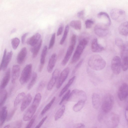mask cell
Returning <instances> with one entry per match:
<instances>
[{
    "label": "cell",
    "mask_w": 128,
    "mask_h": 128,
    "mask_svg": "<svg viewBox=\"0 0 128 128\" xmlns=\"http://www.w3.org/2000/svg\"><path fill=\"white\" fill-rule=\"evenodd\" d=\"M88 38L87 37L83 36L80 38L78 44L71 60V63H75L79 60L88 43Z\"/></svg>",
    "instance_id": "obj_2"
},
{
    "label": "cell",
    "mask_w": 128,
    "mask_h": 128,
    "mask_svg": "<svg viewBox=\"0 0 128 128\" xmlns=\"http://www.w3.org/2000/svg\"><path fill=\"white\" fill-rule=\"evenodd\" d=\"M20 66L18 64H14L12 66V82L14 84L20 75Z\"/></svg>",
    "instance_id": "obj_15"
},
{
    "label": "cell",
    "mask_w": 128,
    "mask_h": 128,
    "mask_svg": "<svg viewBox=\"0 0 128 128\" xmlns=\"http://www.w3.org/2000/svg\"><path fill=\"white\" fill-rule=\"evenodd\" d=\"M27 54V50L25 47L22 48L18 53L17 57L18 63L21 64L24 62Z\"/></svg>",
    "instance_id": "obj_18"
},
{
    "label": "cell",
    "mask_w": 128,
    "mask_h": 128,
    "mask_svg": "<svg viewBox=\"0 0 128 128\" xmlns=\"http://www.w3.org/2000/svg\"><path fill=\"white\" fill-rule=\"evenodd\" d=\"M29 34L28 32H26L21 37V41L22 43V44H24L26 38V37Z\"/></svg>",
    "instance_id": "obj_56"
},
{
    "label": "cell",
    "mask_w": 128,
    "mask_h": 128,
    "mask_svg": "<svg viewBox=\"0 0 128 128\" xmlns=\"http://www.w3.org/2000/svg\"><path fill=\"white\" fill-rule=\"evenodd\" d=\"M69 26L67 24L65 26L63 35L60 42V45H62L64 43L67 37L69 32Z\"/></svg>",
    "instance_id": "obj_37"
},
{
    "label": "cell",
    "mask_w": 128,
    "mask_h": 128,
    "mask_svg": "<svg viewBox=\"0 0 128 128\" xmlns=\"http://www.w3.org/2000/svg\"><path fill=\"white\" fill-rule=\"evenodd\" d=\"M41 98V95L40 93H38L36 94L32 105L38 108L40 102Z\"/></svg>",
    "instance_id": "obj_36"
},
{
    "label": "cell",
    "mask_w": 128,
    "mask_h": 128,
    "mask_svg": "<svg viewBox=\"0 0 128 128\" xmlns=\"http://www.w3.org/2000/svg\"><path fill=\"white\" fill-rule=\"evenodd\" d=\"M8 114V111H7L3 116L0 120V128H2L6 120V119Z\"/></svg>",
    "instance_id": "obj_46"
},
{
    "label": "cell",
    "mask_w": 128,
    "mask_h": 128,
    "mask_svg": "<svg viewBox=\"0 0 128 128\" xmlns=\"http://www.w3.org/2000/svg\"><path fill=\"white\" fill-rule=\"evenodd\" d=\"M47 118V116H46L44 117L40 121L35 128H40L44 121Z\"/></svg>",
    "instance_id": "obj_52"
},
{
    "label": "cell",
    "mask_w": 128,
    "mask_h": 128,
    "mask_svg": "<svg viewBox=\"0 0 128 128\" xmlns=\"http://www.w3.org/2000/svg\"><path fill=\"white\" fill-rule=\"evenodd\" d=\"M70 25L76 30H80L82 28L81 22L79 20H72L70 22Z\"/></svg>",
    "instance_id": "obj_32"
},
{
    "label": "cell",
    "mask_w": 128,
    "mask_h": 128,
    "mask_svg": "<svg viewBox=\"0 0 128 128\" xmlns=\"http://www.w3.org/2000/svg\"><path fill=\"white\" fill-rule=\"evenodd\" d=\"M118 116L114 113L108 114L105 118V122L109 128H116L119 122Z\"/></svg>",
    "instance_id": "obj_5"
},
{
    "label": "cell",
    "mask_w": 128,
    "mask_h": 128,
    "mask_svg": "<svg viewBox=\"0 0 128 128\" xmlns=\"http://www.w3.org/2000/svg\"><path fill=\"white\" fill-rule=\"evenodd\" d=\"M37 108L32 105L27 109L24 115L23 119L27 121L30 120L35 112Z\"/></svg>",
    "instance_id": "obj_14"
},
{
    "label": "cell",
    "mask_w": 128,
    "mask_h": 128,
    "mask_svg": "<svg viewBox=\"0 0 128 128\" xmlns=\"http://www.w3.org/2000/svg\"><path fill=\"white\" fill-rule=\"evenodd\" d=\"M94 23V21L92 20H86L85 23L86 28L87 29L91 28Z\"/></svg>",
    "instance_id": "obj_45"
},
{
    "label": "cell",
    "mask_w": 128,
    "mask_h": 128,
    "mask_svg": "<svg viewBox=\"0 0 128 128\" xmlns=\"http://www.w3.org/2000/svg\"><path fill=\"white\" fill-rule=\"evenodd\" d=\"M10 77V68H9L6 70L0 84V95L8 83Z\"/></svg>",
    "instance_id": "obj_13"
},
{
    "label": "cell",
    "mask_w": 128,
    "mask_h": 128,
    "mask_svg": "<svg viewBox=\"0 0 128 128\" xmlns=\"http://www.w3.org/2000/svg\"><path fill=\"white\" fill-rule=\"evenodd\" d=\"M86 94L84 91L74 89L70 93L66 100L68 101L77 100H82L86 101Z\"/></svg>",
    "instance_id": "obj_6"
},
{
    "label": "cell",
    "mask_w": 128,
    "mask_h": 128,
    "mask_svg": "<svg viewBox=\"0 0 128 128\" xmlns=\"http://www.w3.org/2000/svg\"><path fill=\"white\" fill-rule=\"evenodd\" d=\"M65 110V106L63 105L58 110L54 116L55 120L56 121L59 119L63 115Z\"/></svg>",
    "instance_id": "obj_31"
},
{
    "label": "cell",
    "mask_w": 128,
    "mask_h": 128,
    "mask_svg": "<svg viewBox=\"0 0 128 128\" xmlns=\"http://www.w3.org/2000/svg\"><path fill=\"white\" fill-rule=\"evenodd\" d=\"M17 109V108L15 107V108L13 109L8 114L6 118V120L7 121H10L12 119Z\"/></svg>",
    "instance_id": "obj_42"
},
{
    "label": "cell",
    "mask_w": 128,
    "mask_h": 128,
    "mask_svg": "<svg viewBox=\"0 0 128 128\" xmlns=\"http://www.w3.org/2000/svg\"><path fill=\"white\" fill-rule=\"evenodd\" d=\"M63 27L62 24L58 28L56 33V35L58 36L61 35L63 31Z\"/></svg>",
    "instance_id": "obj_55"
},
{
    "label": "cell",
    "mask_w": 128,
    "mask_h": 128,
    "mask_svg": "<svg viewBox=\"0 0 128 128\" xmlns=\"http://www.w3.org/2000/svg\"><path fill=\"white\" fill-rule=\"evenodd\" d=\"M19 39L18 38L16 37L12 38L11 40V43L13 49L16 50L20 43Z\"/></svg>",
    "instance_id": "obj_38"
},
{
    "label": "cell",
    "mask_w": 128,
    "mask_h": 128,
    "mask_svg": "<svg viewBox=\"0 0 128 128\" xmlns=\"http://www.w3.org/2000/svg\"><path fill=\"white\" fill-rule=\"evenodd\" d=\"M41 38V35L38 33H37L27 40L26 43L27 44L31 46H34L40 41Z\"/></svg>",
    "instance_id": "obj_20"
},
{
    "label": "cell",
    "mask_w": 128,
    "mask_h": 128,
    "mask_svg": "<svg viewBox=\"0 0 128 128\" xmlns=\"http://www.w3.org/2000/svg\"><path fill=\"white\" fill-rule=\"evenodd\" d=\"M57 58V55L55 53L52 54L50 58L47 68L48 72L50 73L52 72L56 62Z\"/></svg>",
    "instance_id": "obj_19"
},
{
    "label": "cell",
    "mask_w": 128,
    "mask_h": 128,
    "mask_svg": "<svg viewBox=\"0 0 128 128\" xmlns=\"http://www.w3.org/2000/svg\"><path fill=\"white\" fill-rule=\"evenodd\" d=\"M128 85L127 83H124L119 88L118 92V97L121 101L126 100L128 96Z\"/></svg>",
    "instance_id": "obj_10"
},
{
    "label": "cell",
    "mask_w": 128,
    "mask_h": 128,
    "mask_svg": "<svg viewBox=\"0 0 128 128\" xmlns=\"http://www.w3.org/2000/svg\"><path fill=\"white\" fill-rule=\"evenodd\" d=\"M56 39V33H54L52 34L49 43L48 49H50L52 48L54 44Z\"/></svg>",
    "instance_id": "obj_41"
},
{
    "label": "cell",
    "mask_w": 128,
    "mask_h": 128,
    "mask_svg": "<svg viewBox=\"0 0 128 128\" xmlns=\"http://www.w3.org/2000/svg\"><path fill=\"white\" fill-rule=\"evenodd\" d=\"M32 97L31 94H28L22 100L21 104L20 109L22 111H23L30 104L32 100Z\"/></svg>",
    "instance_id": "obj_22"
},
{
    "label": "cell",
    "mask_w": 128,
    "mask_h": 128,
    "mask_svg": "<svg viewBox=\"0 0 128 128\" xmlns=\"http://www.w3.org/2000/svg\"><path fill=\"white\" fill-rule=\"evenodd\" d=\"M46 82L44 81H42L40 83L38 88V90L41 91L43 89L46 84Z\"/></svg>",
    "instance_id": "obj_50"
},
{
    "label": "cell",
    "mask_w": 128,
    "mask_h": 128,
    "mask_svg": "<svg viewBox=\"0 0 128 128\" xmlns=\"http://www.w3.org/2000/svg\"><path fill=\"white\" fill-rule=\"evenodd\" d=\"M56 99V97L54 96L50 102L47 104L43 109L41 112V114L42 115L44 114L50 108Z\"/></svg>",
    "instance_id": "obj_35"
},
{
    "label": "cell",
    "mask_w": 128,
    "mask_h": 128,
    "mask_svg": "<svg viewBox=\"0 0 128 128\" xmlns=\"http://www.w3.org/2000/svg\"><path fill=\"white\" fill-rule=\"evenodd\" d=\"M7 111V107L4 106L2 107L0 109V120L6 112Z\"/></svg>",
    "instance_id": "obj_49"
},
{
    "label": "cell",
    "mask_w": 128,
    "mask_h": 128,
    "mask_svg": "<svg viewBox=\"0 0 128 128\" xmlns=\"http://www.w3.org/2000/svg\"><path fill=\"white\" fill-rule=\"evenodd\" d=\"M76 128H85V125L83 123H80L77 126Z\"/></svg>",
    "instance_id": "obj_58"
},
{
    "label": "cell",
    "mask_w": 128,
    "mask_h": 128,
    "mask_svg": "<svg viewBox=\"0 0 128 128\" xmlns=\"http://www.w3.org/2000/svg\"><path fill=\"white\" fill-rule=\"evenodd\" d=\"M115 43L116 45L119 48H121L124 44L123 40L120 38H116Z\"/></svg>",
    "instance_id": "obj_43"
},
{
    "label": "cell",
    "mask_w": 128,
    "mask_h": 128,
    "mask_svg": "<svg viewBox=\"0 0 128 128\" xmlns=\"http://www.w3.org/2000/svg\"><path fill=\"white\" fill-rule=\"evenodd\" d=\"M42 42V40L41 39L37 44L31 48L30 50L32 54V56L33 58H35L37 56L41 47Z\"/></svg>",
    "instance_id": "obj_24"
},
{
    "label": "cell",
    "mask_w": 128,
    "mask_h": 128,
    "mask_svg": "<svg viewBox=\"0 0 128 128\" xmlns=\"http://www.w3.org/2000/svg\"><path fill=\"white\" fill-rule=\"evenodd\" d=\"M85 101L82 100L78 101L77 103L73 106L72 108L73 110L76 112L80 111L83 107Z\"/></svg>",
    "instance_id": "obj_28"
},
{
    "label": "cell",
    "mask_w": 128,
    "mask_h": 128,
    "mask_svg": "<svg viewBox=\"0 0 128 128\" xmlns=\"http://www.w3.org/2000/svg\"><path fill=\"white\" fill-rule=\"evenodd\" d=\"M110 14L113 20L118 22L124 21L126 17L125 11L120 9H113L111 10Z\"/></svg>",
    "instance_id": "obj_7"
},
{
    "label": "cell",
    "mask_w": 128,
    "mask_h": 128,
    "mask_svg": "<svg viewBox=\"0 0 128 128\" xmlns=\"http://www.w3.org/2000/svg\"><path fill=\"white\" fill-rule=\"evenodd\" d=\"M121 60L120 57L116 56L113 58L111 63V68L113 72L118 75L120 72L121 66Z\"/></svg>",
    "instance_id": "obj_9"
},
{
    "label": "cell",
    "mask_w": 128,
    "mask_h": 128,
    "mask_svg": "<svg viewBox=\"0 0 128 128\" xmlns=\"http://www.w3.org/2000/svg\"><path fill=\"white\" fill-rule=\"evenodd\" d=\"M76 35L73 34L70 40V44L75 46L76 42Z\"/></svg>",
    "instance_id": "obj_51"
},
{
    "label": "cell",
    "mask_w": 128,
    "mask_h": 128,
    "mask_svg": "<svg viewBox=\"0 0 128 128\" xmlns=\"http://www.w3.org/2000/svg\"><path fill=\"white\" fill-rule=\"evenodd\" d=\"M92 100L94 108L96 109H98L100 104V98L99 95L97 93H94L92 96Z\"/></svg>",
    "instance_id": "obj_25"
},
{
    "label": "cell",
    "mask_w": 128,
    "mask_h": 128,
    "mask_svg": "<svg viewBox=\"0 0 128 128\" xmlns=\"http://www.w3.org/2000/svg\"><path fill=\"white\" fill-rule=\"evenodd\" d=\"M94 31L96 34L100 37H104L108 34L109 29L108 26L102 23L97 24L94 28Z\"/></svg>",
    "instance_id": "obj_8"
},
{
    "label": "cell",
    "mask_w": 128,
    "mask_h": 128,
    "mask_svg": "<svg viewBox=\"0 0 128 128\" xmlns=\"http://www.w3.org/2000/svg\"><path fill=\"white\" fill-rule=\"evenodd\" d=\"M16 29L15 28L13 30H12L11 31V33H12L14 32H15L16 31Z\"/></svg>",
    "instance_id": "obj_60"
},
{
    "label": "cell",
    "mask_w": 128,
    "mask_h": 128,
    "mask_svg": "<svg viewBox=\"0 0 128 128\" xmlns=\"http://www.w3.org/2000/svg\"><path fill=\"white\" fill-rule=\"evenodd\" d=\"M84 10H82L78 12L77 14V16L79 18L82 19L84 18Z\"/></svg>",
    "instance_id": "obj_54"
},
{
    "label": "cell",
    "mask_w": 128,
    "mask_h": 128,
    "mask_svg": "<svg viewBox=\"0 0 128 128\" xmlns=\"http://www.w3.org/2000/svg\"><path fill=\"white\" fill-rule=\"evenodd\" d=\"M114 98L110 94L108 93L104 96L102 105V109L105 114H108L112 110L114 104Z\"/></svg>",
    "instance_id": "obj_3"
},
{
    "label": "cell",
    "mask_w": 128,
    "mask_h": 128,
    "mask_svg": "<svg viewBox=\"0 0 128 128\" xmlns=\"http://www.w3.org/2000/svg\"><path fill=\"white\" fill-rule=\"evenodd\" d=\"M10 125L8 124L5 126L3 128H10Z\"/></svg>",
    "instance_id": "obj_59"
},
{
    "label": "cell",
    "mask_w": 128,
    "mask_h": 128,
    "mask_svg": "<svg viewBox=\"0 0 128 128\" xmlns=\"http://www.w3.org/2000/svg\"><path fill=\"white\" fill-rule=\"evenodd\" d=\"M37 78V74L35 72H34L32 74L31 80L28 84L27 88L28 90H30L35 84Z\"/></svg>",
    "instance_id": "obj_34"
},
{
    "label": "cell",
    "mask_w": 128,
    "mask_h": 128,
    "mask_svg": "<svg viewBox=\"0 0 128 128\" xmlns=\"http://www.w3.org/2000/svg\"><path fill=\"white\" fill-rule=\"evenodd\" d=\"M35 119V116L33 117L30 120L25 128H31L34 124Z\"/></svg>",
    "instance_id": "obj_53"
},
{
    "label": "cell",
    "mask_w": 128,
    "mask_h": 128,
    "mask_svg": "<svg viewBox=\"0 0 128 128\" xmlns=\"http://www.w3.org/2000/svg\"><path fill=\"white\" fill-rule=\"evenodd\" d=\"M8 97V92L4 90L0 95V108H1L5 102Z\"/></svg>",
    "instance_id": "obj_33"
},
{
    "label": "cell",
    "mask_w": 128,
    "mask_h": 128,
    "mask_svg": "<svg viewBox=\"0 0 128 128\" xmlns=\"http://www.w3.org/2000/svg\"><path fill=\"white\" fill-rule=\"evenodd\" d=\"M70 90H69L66 93V94L64 95L62 97V98L61 100L59 102V104L60 105H61L63 103V102L65 100H66L67 98L68 95L70 92Z\"/></svg>",
    "instance_id": "obj_48"
},
{
    "label": "cell",
    "mask_w": 128,
    "mask_h": 128,
    "mask_svg": "<svg viewBox=\"0 0 128 128\" xmlns=\"http://www.w3.org/2000/svg\"><path fill=\"white\" fill-rule=\"evenodd\" d=\"M60 73V70L58 69H56L54 71L52 77L47 85V89L48 90H51L53 88L59 78Z\"/></svg>",
    "instance_id": "obj_12"
},
{
    "label": "cell",
    "mask_w": 128,
    "mask_h": 128,
    "mask_svg": "<svg viewBox=\"0 0 128 128\" xmlns=\"http://www.w3.org/2000/svg\"><path fill=\"white\" fill-rule=\"evenodd\" d=\"M48 52V48L45 46L42 51L40 58V64L39 66L44 67L45 62V58Z\"/></svg>",
    "instance_id": "obj_27"
},
{
    "label": "cell",
    "mask_w": 128,
    "mask_h": 128,
    "mask_svg": "<svg viewBox=\"0 0 128 128\" xmlns=\"http://www.w3.org/2000/svg\"><path fill=\"white\" fill-rule=\"evenodd\" d=\"M70 72V68L67 67L60 73L56 85V88H59L67 78Z\"/></svg>",
    "instance_id": "obj_11"
},
{
    "label": "cell",
    "mask_w": 128,
    "mask_h": 128,
    "mask_svg": "<svg viewBox=\"0 0 128 128\" xmlns=\"http://www.w3.org/2000/svg\"><path fill=\"white\" fill-rule=\"evenodd\" d=\"M75 46L70 44L69 46L65 56L62 62V66H65L68 62L73 52Z\"/></svg>",
    "instance_id": "obj_21"
},
{
    "label": "cell",
    "mask_w": 128,
    "mask_h": 128,
    "mask_svg": "<svg viewBox=\"0 0 128 128\" xmlns=\"http://www.w3.org/2000/svg\"><path fill=\"white\" fill-rule=\"evenodd\" d=\"M26 96L25 93L22 92L19 93L16 97L14 102V106L16 107L24 99Z\"/></svg>",
    "instance_id": "obj_29"
},
{
    "label": "cell",
    "mask_w": 128,
    "mask_h": 128,
    "mask_svg": "<svg viewBox=\"0 0 128 128\" xmlns=\"http://www.w3.org/2000/svg\"><path fill=\"white\" fill-rule=\"evenodd\" d=\"M76 78V76H74L69 80L67 83L61 90L59 94V97H61L67 90L68 88L74 82Z\"/></svg>",
    "instance_id": "obj_26"
},
{
    "label": "cell",
    "mask_w": 128,
    "mask_h": 128,
    "mask_svg": "<svg viewBox=\"0 0 128 128\" xmlns=\"http://www.w3.org/2000/svg\"><path fill=\"white\" fill-rule=\"evenodd\" d=\"M128 22L126 21L122 22L118 28V31L120 34L123 36H128Z\"/></svg>",
    "instance_id": "obj_23"
},
{
    "label": "cell",
    "mask_w": 128,
    "mask_h": 128,
    "mask_svg": "<svg viewBox=\"0 0 128 128\" xmlns=\"http://www.w3.org/2000/svg\"><path fill=\"white\" fill-rule=\"evenodd\" d=\"M12 54V51H10L7 54L5 60L2 70L3 71H4L7 69L11 60Z\"/></svg>",
    "instance_id": "obj_30"
},
{
    "label": "cell",
    "mask_w": 128,
    "mask_h": 128,
    "mask_svg": "<svg viewBox=\"0 0 128 128\" xmlns=\"http://www.w3.org/2000/svg\"><path fill=\"white\" fill-rule=\"evenodd\" d=\"M98 18L103 22V24L108 26H110L111 21L110 17L108 14L106 12H99L97 14Z\"/></svg>",
    "instance_id": "obj_16"
},
{
    "label": "cell",
    "mask_w": 128,
    "mask_h": 128,
    "mask_svg": "<svg viewBox=\"0 0 128 128\" xmlns=\"http://www.w3.org/2000/svg\"><path fill=\"white\" fill-rule=\"evenodd\" d=\"M83 59H82L76 66L72 72V74H74L80 67L83 62Z\"/></svg>",
    "instance_id": "obj_47"
},
{
    "label": "cell",
    "mask_w": 128,
    "mask_h": 128,
    "mask_svg": "<svg viewBox=\"0 0 128 128\" xmlns=\"http://www.w3.org/2000/svg\"><path fill=\"white\" fill-rule=\"evenodd\" d=\"M122 59V68L124 71H126L128 69V57L124 58Z\"/></svg>",
    "instance_id": "obj_39"
},
{
    "label": "cell",
    "mask_w": 128,
    "mask_h": 128,
    "mask_svg": "<svg viewBox=\"0 0 128 128\" xmlns=\"http://www.w3.org/2000/svg\"><path fill=\"white\" fill-rule=\"evenodd\" d=\"M128 106H127L124 112L125 118L127 122H128Z\"/></svg>",
    "instance_id": "obj_57"
},
{
    "label": "cell",
    "mask_w": 128,
    "mask_h": 128,
    "mask_svg": "<svg viewBox=\"0 0 128 128\" xmlns=\"http://www.w3.org/2000/svg\"><path fill=\"white\" fill-rule=\"evenodd\" d=\"M91 49L94 52H98L102 51L104 50V48L98 42L97 38H94L91 43Z\"/></svg>",
    "instance_id": "obj_17"
},
{
    "label": "cell",
    "mask_w": 128,
    "mask_h": 128,
    "mask_svg": "<svg viewBox=\"0 0 128 128\" xmlns=\"http://www.w3.org/2000/svg\"><path fill=\"white\" fill-rule=\"evenodd\" d=\"M88 64L92 69L99 71L104 69L106 66V62L99 55L92 56L89 58Z\"/></svg>",
    "instance_id": "obj_1"
},
{
    "label": "cell",
    "mask_w": 128,
    "mask_h": 128,
    "mask_svg": "<svg viewBox=\"0 0 128 128\" xmlns=\"http://www.w3.org/2000/svg\"><path fill=\"white\" fill-rule=\"evenodd\" d=\"M22 122L21 120H18L12 123L10 128H20L22 125Z\"/></svg>",
    "instance_id": "obj_40"
},
{
    "label": "cell",
    "mask_w": 128,
    "mask_h": 128,
    "mask_svg": "<svg viewBox=\"0 0 128 128\" xmlns=\"http://www.w3.org/2000/svg\"><path fill=\"white\" fill-rule=\"evenodd\" d=\"M7 54V50L5 49L4 50L3 57L0 65V71L2 70L3 67L5 62Z\"/></svg>",
    "instance_id": "obj_44"
},
{
    "label": "cell",
    "mask_w": 128,
    "mask_h": 128,
    "mask_svg": "<svg viewBox=\"0 0 128 128\" xmlns=\"http://www.w3.org/2000/svg\"><path fill=\"white\" fill-rule=\"evenodd\" d=\"M32 65L30 63L27 64L22 70L19 79L21 85L27 83L30 78L32 70Z\"/></svg>",
    "instance_id": "obj_4"
}]
</instances>
